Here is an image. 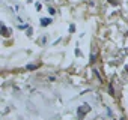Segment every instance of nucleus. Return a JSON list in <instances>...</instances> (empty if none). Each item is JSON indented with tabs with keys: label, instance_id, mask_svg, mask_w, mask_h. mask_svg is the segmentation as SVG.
<instances>
[{
	"label": "nucleus",
	"instance_id": "obj_1",
	"mask_svg": "<svg viewBox=\"0 0 128 120\" xmlns=\"http://www.w3.org/2000/svg\"><path fill=\"white\" fill-rule=\"evenodd\" d=\"M50 23H51V18H41V26L45 27V26H48Z\"/></svg>",
	"mask_w": 128,
	"mask_h": 120
},
{
	"label": "nucleus",
	"instance_id": "obj_2",
	"mask_svg": "<svg viewBox=\"0 0 128 120\" xmlns=\"http://www.w3.org/2000/svg\"><path fill=\"white\" fill-rule=\"evenodd\" d=\"M89 110H90V108H89V105H83V107H80V110H78V113H83V111H84V113H88Z\"/></svg>",
	"mask_w": 128,
	"mask_h": 120
},
{
	"label": "nucleus",
	"instance_id": "obj_3",
	"mask_svg": "<svg viewBox=\"0 0 128 120\" xmlns=\"http://www.w3.org/2000/svg\"><path fill=\"white\" fill-rule=\"evenodd\" d=\"M2 33H3V36H8V29L5 26H2Z\"/></svg>",
	"mask_w": 128,
	"mask_h": 120
}]
</instances>
